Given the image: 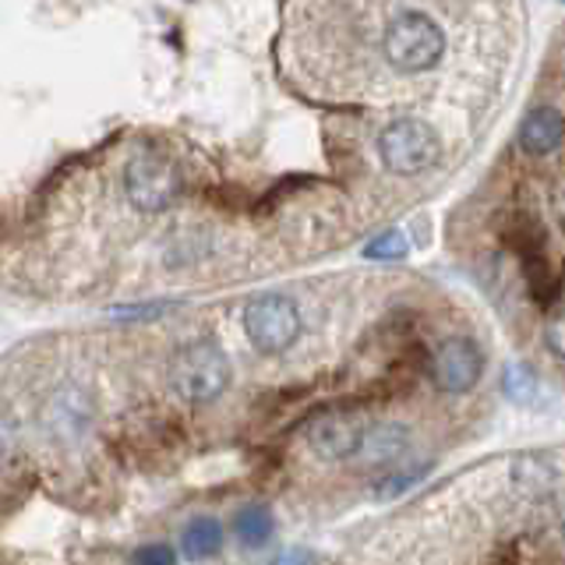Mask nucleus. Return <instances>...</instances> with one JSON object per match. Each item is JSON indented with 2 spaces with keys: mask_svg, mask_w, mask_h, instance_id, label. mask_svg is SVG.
<instances>
[{
  "mask_svg": "<svg viewBox=\"0 0 565 565\" xmlns=\"http://www.w3.org/2000/svg\"><path fill=\"white\" fill-rule=\"evenodd\" d=\"M382 50L388 64L403 75H420V71H431L441 61L446 32L438 29L431 14L417 8H396L382 29Z\"/></svg>",
  "mask_w": 565,
  "mask_h": 565,
  "instance_id": "obj_1",
  "label": "nucleus"
},
{
  "mask_svg": "<svg viewBox=\"0 0 565 565\" xmlns=\"http://www.w3.org/2000/svg\"><path fill=\"white\" fill-rule=\"evenodd\" d=\"M170 385L188 403H212L230 385V361L216 340H188L170 358Z\"/></svg>",
  "mask_w": 565,
  "mask_h": 565,
  "instance_id": "obj_2",
  "label": "nucleus"
},
{
  "mask_svg": "<svg viewBox=\"0 0 565 565\" xmlns=\"http://www.w3.org/2000/svg\"><path fill=\"white\" fill-rule=\"evenodd\" d=\"M379 156H382L385 170L411 177V173H420V170L435 167L438 156H441V146H438V135L424 120L399 117V120H393L382 131Z\"/></svg>",
  "mask_w": 565,
  "mask_h": 565,
  "instance_id": "obj_3",
  "label": "nucleus"
},
{
  "mask_svg": "<svg viewBox=\"0 0 565 565\" xmlns=\"http://www.w3.org/2000/svg\"><path fill=\"white\" fill-rule=\"evenodd\" d=\"M244 332L255 350L282 353L300 335V311L282 294H258L244 308Z\"/></svg>",
  "mask_w": 565,
  "mask_h": 565,
  "instance_id": "obj_4",
  "label": "nucleus"
},
{
  "mask_svg": "<svg viewBox=\"0 0 565 565\" xmlns=\"http://www.w3.org/2000/svg\"><path fill=\"white\" fill-rule=\"evenodd\" d=\"M124 191H128V202L141 212H163L177 202L181 194V173L170 163V159L146 152L128 163L124 170Z\"/></svg>",
  "mask_w": 565,
  "mask_h": 565,
  "instance_id": "obj_5",
  "label": "nucleus"
},
{
  "mask_svg": "<svg viewBox=\"0 0 565 565\" xmlns=\"http://www.w3.org/2000/svg\"><path fill=\"white\" fill-rule=\"evenodd\" d=\"M364 424L353 414H326L315 417L308 424V449L326 459V463H335V459H350L358 456L364 446Z\"/></svg>",
  "mask_w": 565,
  "mask_h": 565,
  "instance_id": "obj_6",
  "label": "nucleus"
},
{
  "mask_svg": "<svg viewBox=\"0 0 565 565\" xmlns=\"http://www.w3.org/2000/svg\"><path fill=\"white\" fill-rule=\"evenodd\" d=\"M481 350H477L473 340H467V335H456V340H446V347L438 350L435 358V385L441 388V393H467V388H473V382L481 379Z\"/></svg>",
  "mask_w": 565,
  "mask_h": 565,
  "instance_id": "obj_7",
  "label": "nucleus"
},
{
  "mask_svg": "<svg viewBox=\"0 0 565 565\" xmlns=\"http://www.w3.org/2000/svg\"><path fill=\"white\" fill-rule=\"evenodd\" d=\"M40 420L50 435L75 438L85 431V424L93 420V399H88V393L78 385H61L57 393H50V399L43 403Z\"/></svg>",
  "mask_w": 565,
  "mask_h": 565,
  "instance_id": "obj_8",
  "label": "nucleus"
},
{
  "mask_svg": "<svg viewBox=\"0 0 565 565\" xmlns=\"http://www.w3.org/2000/svg\"><path fill=\"white\" fill-rule=\"evenodd\" d=\"M406 449H411V428H406V424H396V420H385V424H371L364 431L361 456L367 463H393V459H399Z\"/></svg>",
  "mask_w": 565,
  "mask_h": 565,
  "instance_id": "obj_9",
  "label": "nucleus"
},
{
  "mask_svg": "<svg viewBox=\"0 0 565 565\" xmlns=\"http://www.w3.org/2000/svg\"><path fill=\"white\" fill-rule=\"evenodd\" d=\"M562 135H565V120H562L558 110H552V106H541V110H534L523 120V128H520L523 149L534 152V156H544V152L558 149Z\"/></svg>",
  "mask_w": 565,
  "mask_h": 565,
  "instance_id": "obj_10",
  "label": "nucleus"
},
{
  "mask_svg": "<svg viewBox=\"0 0 565 565\" xmlns=\"http://www.w3.org/2000/svg\"><path fill=\"white\" fill-rule=\"evenodd\" d=\"M223 547V526L212 516H199L184 530V555L191 562H205L212 555H220Z\"/></svg>",
  "mask_w": 565,
  "mask_h": 565,
  "instance_id": "obj_11",
  "label": "nucleus"
},
{
  "mask_svg": "<svg viewBox=\"0 0 565 565\" xmlns=\"http://www.w3.org/2000/svg\"><path fill=\"white\" fill-rule=\"evenodd\" d=\"M273 530H276V520H273V512L265 509V505H244V509L237 512V520H234V534L241 537L244 547H262V544H269Z\"/></svg>",
  "mask_w": 565,
  "mask_h": 565,
  "instance_id": "obj_12",
  "label": "nucleus"
},
{
  "mask_svg": "<svg viewBox=\"0 0 565 565\" xmlns=\"http://www.w3.org/2000/svg\"><path fill=\"white\" fill-rule=\"evenodd\" d=\"M417 477H420V470H399V473H388V477H382V481L371 488V499H379V502H393V499H399L403 491H411L414 484H417Z\"/></svg>",
  "mask_w": 565,
  "mask_h": 565,
  "instance_id": "obj_13",
  "label": "nucleus"
},
{
  "mask_svg": "<svg viewBox=\"0 0 565 565\" xmlns=\"http://www.w3.org/2000/svg\"><path fill=\"white\" fill-rule=\"evenodd\" d=\"M367 258L375 262H388V258H403L406 255V237L399 234V230H385L382 237H375L367 247H364Z\"/></svg>",
  "mask_w": 565,
  "mask_h": 565,
  "instance_id": "obj_14",
  "label": "nucleus"
},
{
  "mask_svg": "<svg viewBox=\"0 0 565 565\" xmlns=\"http://www.w3.org/2000/svg\"><path fill=\"white\" fill-rule=\"evenodd\" d=\"M505 393L509 396H516V399H530V396H537V379L530 375V367L526 364H512L505 367Z\"/></svg>",
  "mask_w": 565,
  "mask_h": 565,
  "instance_id": "obj_15",
  "label": "nucleus"
},
{
  "mask_svg": "<svg viewBox=\"0 0 565 565\" xmlns=\"http://www.w3.org/2000/svg\"><path fill=\"white\" fill-rule=\"evenodd\" d=\"M131 565H173V552L170 544H146L135 552Z\"/></svg>",
  "mask_w": 565,
  "mask_h": 565,
  "instance_id": "obj_16",
  "label": "nucleus"
},
{
  "mask_svg": "<svg viewBox=\"0 0 565 565\" xmlns=\"http://www.w3.org/2000/svg\"><path fill=\"white\" fill-rule=\"evenodd\" d=\"M544 335H547V347H552L555 358H562V361H565V308L552 318V322H547Z\"/></svg>",
  "mask_w": 565,
  "mask_h": 565,
  "instance_id": "obj_17",
  "label": "nucleus"
},
{
  "mask_svg": "<svg viewBox=\"0 0 565 565\" xmlns=\"http://www.w3.org/2000/svg\"><path fill=\"white\" fill-rule=\"evenodd\" d=\"M276 565H311V555L308 552H287Z\"/></svg>",
  "mask_w": 565,
  "mask_h": 565,
  "instance_id": "obj_18",
  "label": "nucleus"
}]
</instances>
